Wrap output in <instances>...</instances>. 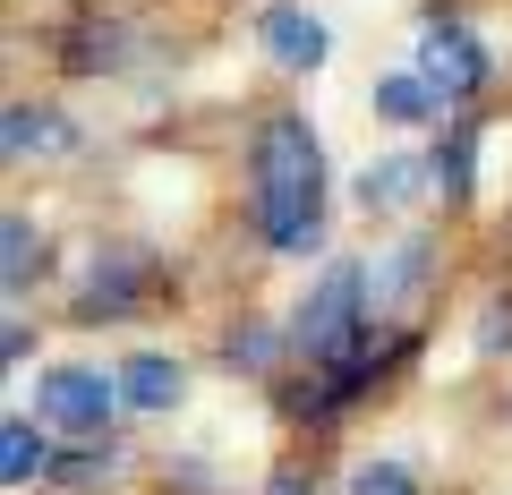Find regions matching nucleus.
Instances as JSON below:
<instances>
[{
	"label": "nucleus",
	"mask_w": 512,
	"mask_h": 495,
	"mask_svg": "<svg viewBox=\"0 0 512 495\" xmlns=\"http://www.w3.org/2000/svg\"><path fill=\"white\" fill-rule=\"evenodd\" d=\"M256 231L274 257H316L325 239V154L299 111H274L256 129Z\"/></svg>",
	"instance_id": "f257e3e1"
},
{
	"label": "nucleus",
	"mask_w": 512,
	"mask_h": 495,
	"mask_svg": "<svg viewBox=\"0 0 512 495\" xmlns=\"http://www.w3.org/2000/svg\"><path fill=\"white\" fill-rule=\"evenodd\" d=\"M376 333V316H367V274L359 265H333L325 282H316V299L299 308V325H291V342L308 350V359H350V350Z\"/></svg>",
	"instance_id": "f03ea898"
},
{
	"label": "nucleus",
	"mask_w": 512,
	"mask_h": 495,
	"mask_svg": "<svg viewBox=\"0 0 512 495\" xmlns=\"http://www.w3.org/2000/svg\"><path fill=\"white\" fill-rule=\"evenodd\" d=\"M419 77L444 103H470V94L487 86V43H478L470 26H427L419 35Z\"/></svg>",
	"instance_id": "7ed1b4c3"
},
{
	"label": "nucleus",
	"mask_w": 512,
	"mask_h": 495,
	"mask_svg": "<svg viewBox=\"0 0 512 495\" xmlns=\"http://www.w3.org/2000/svg\"><path fill=\"white\" fill-rule=\"evenodd\" d=\"M111 402H120V385H103L94 367H52L43 376V419L69 427V436H103Z\"/></svg>",
	"instance_id": "20e7f679"
},
{
	"label": "nucleus",
	"mask_w": 512,
	"mask_h": 495,
	"mask_svg": "<svg viewBox=\"0 0 512 495\" xmlns=\"http://www.w3.org/2000/svg\"><path fill=\"white\" fill-rule=\"evenodd\" d=\"M146 299V257L137 248H103V257L86 265V291H77V316L86 325H120L128 308Z\"/></svg>",
	"instance_id": "39448f33"
},
{
	"label": "nucleus",
	"mask_w": 512,
	"mask_h": 495,
	"mask_svg": "<svg viewBox=\"0 0 512 495\" xmlns=\"http://www.w3.org/2000/svg\"><path fill=\"white\" fill-rule=\"evenodd\" d=\"M256 43L274 52V69H325V52H333V43H325V26H316L308 9H291V0L256 18Z\"/></svg>",
	"instance_id": "423d86ee"
},
{
	"label": "nucleus",
	"mask_w": 512,
	"mask_h": 495,
	"mask_svg": "<svg viewBox=\"0 0 512 495\" xmlns=\"http://www.w3.org/2000/svg\"><path fill=\"white\" fill-rule=\"evenodd\" d=\"M0 146H9V163H26V154H69L77 129L60 120L52 103H9L0 111Z\"/></svg>",
	"instance_id": "0eeeda50"
},
{
	"label": "nucleus",
	"mask_w": 512,
	"mask_h": 495,
	"mask_svg": "<svg viewBox=\"0 0 512 495\" xmlns=\"http://www.w3.org/2000/svg\"><path fill=\"white\" fill-rule=\"evenodd\" d=\"M111 385H120V402H128V410H180L188 376H180V359H163V350H137V359H128Z\"/></svg>",
	"instance_id": "6e6552de"
},
{
	"label": "nucleus",
	"mask_w": 512,
	"mask_h": 495,
	"mask_svg": "<svg viewBox=\"0 0 512 495\" xmlns=\"http://www.w3.org/2000/svg\"><path fill=\"white\" fill-rule=\"evenodd\" d=\"M419 282H427V239H402V248L367 274V316H393L410 291H419Z\"/></svg>",
	"instance_id": "1a4fd4ad"
},
{
	"label": "nucleus",
	"mask_w": 512,
	"mask_h": 495,
	"mask_svg": "<svg viewBox=\"0 0 512 495\" xmlns=\"http://www.w3.org/2000/svg\"><path fill=\"white\" fill-rule=\"evenodd\" d=\"M470 154H478V129H470V120H453V129H444V146H436V163H427V188H436L444 205L470 197Z\"/></svg>",
	"instance_id": "9d476101"
},
{
	"label": "nucleus",
	"mask_w": 512,
	"mask_h": 495,
	"mask_svg": "<svg viewBox=\"0 0 512 495\" xmlns=\"http://www.w3.org/2000/svg\"><path fill=\"white\" fill-rule=\"evenodd\" d=\"M120 60H128V26H120V18H86V26L69 35V69H77V77L120 69Z\"/></svg>",
	"instance_id": "9b49d317"
},
{
	"label": "nucleus",
	"mask_w": 512,
	"mask_h": 495,
	"mask_svg": "<svg viewBox=\"0 0 512 495\" xmlns=\"http://www.w3.org/2000/svg\"><path fill=\"white\" fill-rule=\"evenodd\" d=\"M376 111L393 120V129H419V120L444 111V94L427 86V77H376Z\"/></svg>",
	"instance_id": "f8f14e48"
},
{
	"label": "nucleus",
	"mask_w": 512,
	"mask_h": 495,
	"mask_svg": "<svg viewBox=\"0 0 512 495\" xmlns=\"http://www.w3.org/2000/svg\"><path fill=\"white\" fill-rule=\"evenodd\" d=\"M43 274V231L26 214H9V231H0V282L9 291H26V282Z\"/></svg>",
	"instance_id": "ddd939ff"
},
{
	"label": "nucleus",
	"mask_w": 512,
	"mask_h": 495,
	"mask_svg": "<svg viewBox=\"0 0 512 495\" xmlns=\"http://www.w3.org/2000/svg\"><path fill=\"white\" fill-rule=\"evenodd\" d=\"M43 470H52V444H43L26 419H9V427H0V478L26 487V478H43Z\"/></svg>",
	"instance_id": "4468645a"
},
{
	"label": "nucleus",
	"mask_w": 512,
	"mask_h": 495,
	"mask_svg": "<svg viewBox=\"0 0 512 495\" xmlns=\"http://www.w3.org/2000/svg\"><path fill=\"white\" fill-rule=\"evenodd\" d=\"M419 180H427V171L410 163V154H384V163H367V171H359V205H367V214H376V205H402Z\"/></svg>",
	"instance_id": "2eb2a0df"
},
{
	"label": "nucleus",
	"mask_w": 512,
	"mask_h": 495,
	"mask_svg": "<svg viewBox=\"0 0 512 495\" xmlns=\"http://www.w3.org/2000/svg\"><path fill=\"white\" fill-rule=\"evenodd\" d=\"M52 478H60V487H77V495L111 487V478H120V444H77V453L52 461Z\"/></svg>",
	"instance_id": "dca6fc26"
},
{
	"label": "nucleus",
	"mask_w": 512,
	"mask_h": 495,
	"mask_svg": "<svg viewBox=\"0 0 512 495\" xmlns=\"http://www.w3.org/2000/svg\"><path fill=\"white\" fill-rule=\"evenodd\" d=\"M350 495H419V478H410L402 461H367V470L350 478Z\"/></svg>",
	"instance_id": "f3484780"
},
{
	"label": "nucleus",
	"mask_w": 512,
	"mask_h": 495,
	"mask_svg": "<svg viewBox=\"0 0 512 495\" xmlns=\"http://www.w3.org/2000/svg\"><path fill=\"white\" fill-rule=\"evenodd\" d=\"M274 350H282L274 325H239L231 333V367H274Z\"/></svg>",
	"instance_id": "a211bd4d"
},
{
	"label": "nucleus",
	"mask_w": 512,
	"mask_h": 495,
	"mask_svg": "<svg viewBox=\"0 0 512 495\" xmlns=\"http://www.w3.org/2000/svg\"><path fill=\"white\" fill-rule=\"evenodd\" d=\"M478 350H512V299H495L487 325H478Z\"/></svg>",
	"instance_id": "6ab92c4d"
},
{
	"label": "nucleus",
	"mask_w": 512,
	"mask_h": 495,
	"mask_svg": "<svg viewBox=\"0 0 512 495\" xmlns=\"http://www.w3.org/2000/svg\"><path fill=\"white\" fill-rule=\"evenodd\" d=\"M265 495H316V478H308V470H282V478H274Z\"/></svg>",
	"instance_id": "aec40b11"
}]
</instances>
